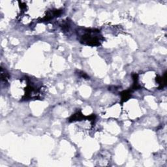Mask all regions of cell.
<instances>
[{"label": "cell", "instance_id": "1", "mask_svg": "<svg viewBox=\"0 0 167 167\" xmlns=\"http://www.w3.org/2000/svg\"><path fill=\"white\" fill-rule=\"evenodd\" d=\"M99 30L87 29L83 35H82L80 41L82 44H84L88 46H97L100 45L101 36H99Z\"/></svg>", "mask_w": 167, "mask_h": 167}, {"label": "cell", "instance_id": "2", "mask_svg": "<svg viewBox=\"0 0 167 167\" xmlns=\"http://www.w3.org/2000/svg\"><path fill=\"white\" fill-rule=\"evenodd\" d=\"M87 119V116H84L80 112H78L76 114H73L71 116V118H69V122H73L76 121H81L82 119Z\"/></svg>", "mask_w": 167, "mask_h": 167}, {"label": "cell", "instance_id": "3", "mask_svg": "<svg viewBox=\"0 0 167 167\" xmlns=\"http://www.w3.org/2000/svg\"><path fill=\"white\" fill-rule=\"evenodd\" d=\"M132 92H133V90H131V89L123 91L122 92H121L120 95H121V103L127 101V100L131 97Z\"/></svg>", "mask_w": 167, "mask_h": 167}, {"label": "cell", "instance_id": "4", "mask_svg": "<svg viewBox=\"0 0 167 167\" xmlns=\"http://www.w3.org/2000/svg\"><path fill=\"white\" fill-rule=\"evenodd\" d=\"M1 80L4 81L5 83H7L9 78V74L8 72L4 69L3 67L1 68Z\"/></svg>", "mask_w": 167, "mask_h": 167}, {"label": "cell", "instance_id": "5", "mask_svg": "<svg viewBox=\"0 0 167 167\" xmlns=\"http://www.w3.org/2000/svg\"><path fill=\"white\" fill-rule=\"evenodd\" d=\"M79 72H80L79 75H80L81 77H82L84 78H86V79H89V78H90V77H88L87 75V74L85 73V72H80V71H79Z\"/></svg>", "mask_w": 167, "mask_h": 167}]
</instances>
